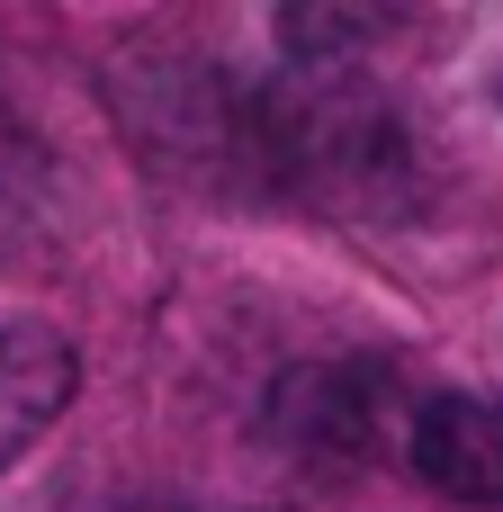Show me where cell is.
I'll list each match as a JSON object with an SVG mask.
<instances>
[{
  "label": "cell",
  "instance_id": "cell-3",
  "mask_svg": "<svg viewBox=\"0 0 503 512\" xmlns=\"http://www.w3.org/2000/svg\"><path fill=\"white\" fill-rule=\"evenodd\" d=\"M495 108H503V54H495Z\"/></svg>",
  "mask_w": 503,
  "mask_h": 512
},
{
  "label": "cell",
  "instance_id": "cell-1",
  "mask_svg": "<svg viewBox=\"0 0 503 512\" xmlns=\"http://www.w3.org/2000/svg\"><path fill=\"white\" fill-rule=\"evenodd\" d=\"M405 459L432 495L450 504H495L503 512V405L477 396H432L405 432Z\"/></svg>",
  "mask_w": 503,
  "mask_h": 512
},
{
  "label": "cell",
  "instance_id": "cell-2",
  "mask_svg": "<svg viewBox=\"0 0 503 512\" xmlns=\"http://www.w3.org/2000/svg\"><path fill=\"white\" fill-rule=\"evenodd\" d=\"M72 396V342L36 315H0V468L36 450V432Z\"/></svg>",
  "mask_w": 503,
  "mask_h": 512
}]
</instances>
